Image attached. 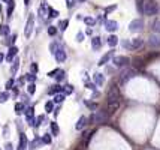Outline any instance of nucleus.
<instances>
[{"mask_svg": "<svg viewBox=\"0 0 160 150\" xmlns=\"http://www.w3.org/2000/svg\"><path fill=\"white\" fill-rule=\"evenodd\" d=\"M141 11L145 15L151 17V15H156L159 12V6H157V3L154 2V0H144V3L141 6Z\"/></svg>", "mask_w": 160, "mask_h": 150, "instance_id": "1", "label": "nucleus"}, {"mask_svg": "<svg viewBox=\"0 0 160 150\" xmlns=\"http://www.w3.org/2000/svg\"><path fill=\"white\" fill-rule=\"evenodd\" d=\"M118 107H120V101H117V99H109V101L106 102V114L112 116L118 110Z\"/></svg>", "mask_w": 160, "mask_h": 150, "instance_id": "2", "label": "nucleus"}, {"mask_svg": "<svg viewBox=\"0 0 160 150\" xmlns=\"http://www.w3.org/2000/svg\"><path fill=\"white\" fill-rule=\"evenodd\" d=\"M33 27H35V15L30 14V17H29V20H27V24H25V29H24V36H25V38H30V36H32Z\"/></svg>", "mask_w": 160, "mask_h": 150, "instance_id": "3", "label": "nucleus"}, {"mask_svg": "<svg viewBox=\"0 0 160 150\" xmlns=\"http://www.w3.org/2000/svg\"><path fill=\"white\" fill-rule=\"evenodd\" d=\"M142 27H144V21H142L141 18L133 20V21L129 24V30H130V32H139Z\"/></svg>", "mask_w": 160, "mask_h": 150, "instance_id": "4", "label": "nucleus"}, {"mask_svg": "<svg viewBox=\"0 0 160 150\" xmlns=\"http://www.w3.org/2000/svg\"><path fill=\"white\" fill-rule=\"evenodd\" d=\"M112 63L115 65V66H126L127 63H129V59L126 57V56H115L114 59H112Z\"/></svg>", "mask_w": 160, "mask_h": 150, "instance_id": "5", "label": "nucleus"}, {"mask_svg": "<svg viewBox=\"0 0 160 150\" xmlns=\"http://www.w3.org/2000/svg\"><path fill=\"white\" fill-rule=\"evenodd\" d=\"M54 56H56V60L59 62V63H63V62L66 60V57H68V54H66V50L61 48V47L54 53Z\"/></svg>", "mask_w": 160, "mask_h": 150, "instance_id": "6", "label": "nucleus"}, {"mask_svg": "<svg viewBox=\"0 0 160 150\" xmlns=\"http://www.w3.org/2000/svg\"><path fill=\"white\" fill-rule=\"evenodd\" d=\"M148 45L151 48H159L160 47V35H151L150 36V39H148Z\"/></svg>", "mask_w": 160, "mask_h": 150, "instance_id": "7", "label": "nucleus"}, {"mask_svg": "<svg viewBox=\"0 0 160 150\" xmlns=\"http://www.w3.org/2000/svg\"><path fill=\"white\" fill-rule=\"evenodd\" d=\"M109 99H117L120 101V92H118V87L117 86H112L109 89V93H108V101Z\"/></svg>", "mask_w": 160, "mask_h": 150, "instance_id": "8", "label": "nucleus"}, {"mask_svg": "<svg viewBox=\"0 0 160 150\" xmlns=\"http://www.w3.org/2000/svg\"><path fill=\"white\" fill-rule=\"evenodd\" d=\"M136 75V71H133V69H129L126 71L124 74H121V83H127L130 78H133Z\"/></svg>", "mask_w": 160, "mask_h": 150, "instance_id": "9", "label": "nucleus"}, {"mask_svg": "<svg viewBox=\"0 0 160 150\" xmlns=\"http://www.w3.org/2000/svg\"><path fill=\"white\" fill-rule=\"evenodd\" d=\"M18 54V48L17 47H14V45H12L11 48H9V51H8V54H6V62H12V60H14V57Z\"/></svg>", "mask_w": 160, "mask_h": 150, "instance_id": "10", "label": "nucleus"}, {"mask_svg": "<svg viewBox=\"0 0 160 150\" xmlns=\"http://www.w3.org/2000/svg\"><path fill=\"white\" fill-rule=\"evenodd\" d=\"M105 27H106V30H108V32H115L118 29V23L114 21V20H109V21L105 23Z\"/></svg>", "mask_w": 160, "mask_h": 150, "instance_id": "11", "label": "nucleus"}, {"mask_svg": "<svg viewBox=\"0 0 160 150\" xmlns=\"http://www.w3.org/2000/svg\"><path fill=\"white\" fill-rule=\"evenodd\" d=\"M142 45H144V41L141 39V38H133L132 42H130V48H132V50H138V48H141Z\"/></svg>", "mask_w": 160, "mask_h": 150, "instance_id": "12", "label": "nucleus"}, {"mask_svg": "<svg viewBox=\"0 0 160 150\" xmlns=\"http://www.w3.org/2000/svg\"><path fill=\"white\" fill-rule=\"evenodd\" d=\"M112 57H114V50H111V51H108V53H106V54H105V56H103V57L99 60V65L102 66V65H105V63H108V62H109Z\"/></svg>", "mask_w": 160, "mask_h": 150, "instance_id": "13", "label": "nucleus"}, {"mask_svg": "<svg viewBox=\"0 0 160 150\" xmlns=\"http://www.w3.org/2000/svg\"><path fill=\"white\" fill-rule=\"evenodd\" d=\"M85 125H87V117L85 116H81V117H79V120H78V123L75 125V128H76V131H81V129L85 128Z\"/></svg>", "mask_w": 160, "mask_h": 150, "instance_id": "14", "label": "nucleus"}, {"mask_svg": "<svg viewBox=\"0 0 160 150\" xmlns=\"http://www.w3.org/2000/svg\"><path fill=\"white\" fill-rule=\"evenodd\" d=\"M18 150H27V138H25V135H24V134H21V135H20Z\"/></svg>", "mask_w": 160, "mask_h": 150, "instance_id": "15", "label": "nucleus"}, {"mask_svg": "<svg viewBox=\"0 0 160 150\" xmlns=\"http://www.w3.org/2000/svg\"><path fill=\"white\" fill-rule=\"evenodd\" d=\"M91 47H93V50H99L102 47V39H100L99 36H94L91 39Z\"/></svg>", "mask_w": 160, "mask_h": 150, "instance_id": "16", "label": "nucleus"}, {"mask_svg": "<svg viewBox=\"0 0 160 150\" xmlns=\"http://www.w3.org/2000/svg\"><path fill=\"white\" fill-rule=\"evenodd\" d=\"M47 9H48V6H47V2H45V0H44V2H42V5L41 6H39V17H47Z\"/></svg>", "mask_w": 160, "mask_h": 150, "instance_id": "17", "label": "nucleus"}, {"mask_svg": "<svg viewBox=\"0 0 160 150\" xmlns=\"http://www.w3.org/2000/svg\"><path fill=\"white\" fill-rule=\"evenodd\" d=\"M94 83L97 84V86H102L103 83H105V77H103V74H94Z\"/></svg>", "mask_w": 160, "mask_h": 150, "instance_id": "18", "label": "nucleus"}, {"mask_svg": "<svg viewBox=\"0 0 160 150\" xmlns=\"http://www.w3.org/2000/svg\"><path fill=\"white\" fill-rule=\"evenodd\" d=\"M151 29H153V32L154 33H160V18H157V20H154L153 21V24H151Z\"/></svg>", "mask_w": 160, "mask_h": 150, "instance_id": "19", "label": "nucleus"}, {"mask_svg": "<svg viewBox=\"0 0 160 150\" xmlns=\"http://www.w3.org/2000/svg\"><path fill=\"white\" fill-rule=\"evenodd\" d=\"M64 99H66L64 93H57V95H54V101H52V102H54V104H61Z\"/></svg>", "mask_w": 160, "mask_h": 150, "instance_id": "20", "label": "nucleus"}, {"mask_svg": "<svg viewBox=\"0 0 160 150\" xmlns=\"http://www.w3.org/2000/svg\"><path fill=\"white\" fill-rule=\"evenodd\" d=\"M12 63H14V65H12V68H11V72H12V74H17V71H18V68H20V59H18V57L14 59V60H12Z\"/></svg>", "mask_w": 160, "mask_h": 150, "instance_id": "21", "label": "nucleus"}, {"mask_svg": "<svg viewBox=\"0 0 160 150\" xmlns=\"http://www.w3.org/2000/svg\"><path fill=\"white\" fill-rule=\"evenodd\" d=\"M106 119H108V114H102V112H97L93 120H94L96 123H100V122H103V120H106Z\"/></svg>", "mask_w": 160, "mask_h": 150, "instance_id": "22", "label": "nucleus"}, {"mask_svg": "<svg viewBox=\"0 0 160 150\" xmlns=\"http://www.w3.org/2000/svg\"><path fill=\"white\" fill-rule=\"evenodd\" d=\"M61 90H63V89H61V86L56 84V86H52L51 89L48 90V93H49V95H57V93H59V92H61Z\"/></svg>", "mask_w": 160, "mask_h": 150, "instance_id": "23", "label": "nucleus"}, {"mask_svg": "<svg viewBox=\"0 0 160 150\" xmlns=\"http://www.w3.org/2000/svg\"><path fill=\"white\" fill-rule=\"evenodd\" d=\"M118 44V38L115 36V35H111L109 38H108V45L109 47H115Z\"/></svg>", "mask_w": 160, "mask_h": 150, "instance_id": "24", "label": "nucleus"}, {"mask_svg": "<svg viewBox=\"0 0 160 150\" xmlns=\"http://www.w3.org/2000/svg\"><path fill=\"white\" fill-rule=\"evenodd\" d=\"M14 8H15V2H14V0H8V17L12 15V12H14Z\"/></svg>", "mask_w": 160, "mask_h": 150, "instance_id": "25", "label": "nucleus"}, {"mask_svg": "<svg viewBox=\"0 0 160 150\" xmlns=\"http://www.w3.org/2000/svg\"><path fill=\"white\" fill-rule=\"evenodd\" d=\"M54 78H56L59 83H60V81H63V80L66 78V72H64V71H61V69H59V72L56 74V77H54Z\"/></svg>", "mask_w": 160, "mask_h": 150, "instance_id": "26", "label": "nucleus"}, {"mask_svg": "<svg viewBox=\"0 0 160 150\" xmlns=\"http://www.w3.org/2000/svg\"><path fill=\"white\" fill-rule=\"evenodd\" d=\"M48 18H57L59 17V11H56V9H52V8H48V15H47Z\"/></svg>", "mask_w": 160, "mask_h": 150, "instance_id": "27", "label": "nucleus"}, {"mask_svg": "<svg viewBox=\"0 0 160 150\" xmlns=\"http://www.w3.org/2000/svg\"><path fill=\"white\" fill-rule=\"evenodd\" d=\"M84 23L87 24L88 27H91V26H94V24H96V20L93 18V17H85L84 18Z\"/></svg>", "mask_w": 160, "mask_h": 150, "instance_id": "28", "label": "nucleus"}, {"mask_svg": "<svg viewBox=\"0 0 160 150\" xmlns=\"http://www.w3.org/2000/svg\"><path fill=\"white\" fill-rule=\"evenodd\" d=\"M41 144H42V140H41V138H36V140H33V141L30 143V149L35 150V149H37V146H41Z\"/></svg>", "mask_w": 160, "mask_h": 150, "instance_id": "29", "label": "nucleus"}, {"mask_svg": "<svg viewBox=\"0 0 160 150\" xmlns=\"http://www.w3.org/2000/svg\"><path fill=\"white\" fill-rule=\"evenodd\" d=\"M15 112H17V114H23V112H24V104L17 102L15 104Z\"/></svg>", "mask_w": 160, "mask_h": 150, "instance_id": "30", "label": "nucleus"}, {"mask_svg": "<svg viewBox=\"0 0 160 150\" xmlns=\"http://www.w3.org/2000/svg\"><path fill=\"white\" fill-rule=\"evenodd\" d=\"M93 134H94V131H93V132H90V134H85V137H84V141H82L84 147H87V146H88V143H90V140H91Z\"/></svg>", "mask_w": 160, "mask_h": 150, "instance_id": "31", "label": "nucleus"}, {"mask_svg": "<svg viewBox=\"0 0 160 150\" xmlns=\"http://www.w3.org/2000/svg\"><path fill=\"white\" fill-rule=\"evenodd\" d=\"M0 35H3V36L9 35V26H8V24H3V26L0 27Z\"/></svg>", "mask_w": 160, "mask_h": 150, "instance_id": "32", "label": "nucleus"}, {"mask_svg": "<svg viewBox=\"0 0 160 150\" xmlns=\"http://www.w3.org/2000/svg\"><path fill=\"white\" fill-rule=\"evenodd\" d=\"M8 99H9V93L8 92H2V93H0V104H5Z\"/></svg>", "mask_w": 160, "mask_h": 150, "instance_id": "33", "label": "nucleus"}, {"mask_svg": "<svg viewBox=\"0 0 160 150\" xmlns=\"http://www.w3.org/2000/svg\"><path fill=\"white\" fill-rule=\"evenodd\" d=\"M52 110H54V102H52V101L47 102V104H45V111H47V112H52Z\"/></svg>", "mask_w": 160, "mask_h": 150, "instance_id": "34", "label": "nucleus"}, {"mask_svg": "<svg viewBox=\"0 0 160 150\" xmlns=\"http://www.w3.org/2000/svg\"><path fill=\"white\" fill-rule=\"evenodd\" d=\"M51 131H52V134H54V135H59V132H60V129H59V125L52 122V123H51Z\"/></svg>", "mask_w": 160, "mask_h": 150, "instance_id": "35", "label": "nucleus"}, {"mask_svg": "<svg viewBox=\"0 0 160 150\" xmlns=\"http://www.w3.org/2000/svg\"><path fill=\"white\" fill-rule=\"evenodd\" d=\"M72 92H73V86H70V84L64 86V89H63V93H64V95H70Z\"/></svg>", "mask_w": 160, "mask_h": 150, "instance_id": "36", "label": "nucleus"}, {"mask_svg": "<svg viewBox=\"0 0 160 150\" xmlns=\"http://www.w3.org/2000/svg\"><path fill=\"white\" fill-rule=\"evenodd\" d=\"M36 92V86H35V83H30L29 86H27V93L29 95H33Z\"/></svg>", "mask_w": 160, "mask_h": 150, "instance_id": "37", "label": "nucleus"}, {"mask_svg": "<svg viewBox=\"0 0 160 150\" xmlns=\"http://www.w3.org/2000/svg\"><path fill=\"white\" fill-rule=\"evenodd\" d=\"M68 26H69V20H63V21H60V24H59V27H60L61 30H66V29H68Z\"/></svg>", "mask_w": 160, "mask_h": 150, "instance_id": "38", "label": "nucleus"}, {"mask_svg": "<svg viewBox=\"0 0 160 150\" xmlns=\"http://www.w3.org/2000/svg\"><path fill=\"white\" fill-rule=\"evenodd\" d=\"M25 80H27L29 83H35V80H36V75H35L33 72H30V74H27V75H25Z\"/></svg>", "mask_w": 160, "mask_h": 150, "instance_id": "39", "label": "nucleus"}, {"mask_svg": "<svg viewBox=\"0 0 160 150\" xmlns=\"http://www.w3.org/2000/svg\"><path fill=\"white\" fill-rule=\"evenodd\" d=\"M48 35H49V36H56V35H57V27L49 26V27H48Z\"/></svg>", "mask_w": 160, "mask_h": 150, "instance_id": "40", "label": "nucleus"}, {"mask_svg": "<svg viewBox=\"0 0 160 150\" xmlns=\"http://www.w3.org/2000/svg\"><path fill=\"white\" fill-rule=\"evenodd\" d=\"M45 120V117L44 116H41V117H37V119H35V125H33V126H41V125H42V122Z\"/></svg>", "mask_w": 160, "mask_h": 150, "instance_id": "41", "label": "nucleus"}, {"mask_svg": "<svg viewBox=\"0 0 160 150\" xmlns=\"http://www.w3.org/2000/svg\"><path fill=\"white\" fill-rule=\"evenodd\" d=\"M41 140H42V143H45V144H49V143H51V135H49V134H45Z\"/></svg>", "mask_w": 160, "mask_h": 150, "instance_id": "42", "label": "nucleus"}, {"mask_svg": "<svg viewBox=\"0 0 160 150\" xmlns=\"http://www.w3.org/2000/svg\"><path fill=\"white\" fill-rule=\"evenodd\" d=\"M59 48H60V45H59V44H51V45H49V50H51V53H52V54H54Z\"/></svg>", "mask_w": 160, "mask_h": 150, "instance_id": "43", "label": "nucleus"}, {"mask_svg": "<svg viewBox=\"0 0 160 150\" xmlns=\"http://www.w3.org/2000/svg\"><path fill=\"white\" fill-rule=\"evenodd\" d=\"M15 39H17V36H15V35H12L11 38H8V41H5V44H8V45H11L12 42H15Z\"/></svg>", "mask_w": 160, "mask_h": 150, "instance_id": "44", "label": "nucleus"}, {"mask_svg": "<svg viewBox=\"0 0 160 150\" xmlns=\"http://www.w3.org/2000/svg\"><path fill=\"white\" fill-rule=\"evenodd\" d=\"M12 86H14V78L8 80V83H6V90H11V89H12Z\"/></svg>", "mask_w": 160, "mask_h": 150, "instance_id": "45", "label": "nucleus"}, {"mask_svg": "<svg viewBox=\"0 0 160 150\" xmlns=\"http://www.w3.org/2000/svg\"><path fill=\"white\" fill-rule=\"evenodd\" d=\"M76 41H78V42H82V41H84V33H82V32H78V35H76Z\"/></svg>", "mask_w": 160, "mask_h": 150, "instance_id": "46", "label": "nucleus"}, {"mask_svg": "<svg viewBox=\"0 0 160 150\" xmlns=\"http://www.w3.org/2000/svg\"><path fill=\"white\" fill-rule=\"evenodd\" d=\"M85 87H87V89L88 90H96V87H94V83H85Z\"/></svg>", "mask_w": 160, "mask_h": 150, "instance_id": "47", "label": "nucleus"}, {"mask_svg": "<svg viewBox=\"0 0 160 150\" xmlns=\"http://www.w3.org/2000/svg\"><path fill=\"white\" fill-rule=\"evenodd\" d=\"M87 107H88L90 110H96V108H97V104H93V102H87Z\"/></svg>", "mask_w": 160, "mask_h": 150, "instance_id": "48", "label": "nucleus"}, {"mask_svg": "<svg viewBox=\"0 0 160 150\" xmlns=\"http://www.w3.org/2000/svg\"><path fill=\"white\" fill-rule=\"evenodd\" d=\"M59 72V69H54V71H51L49 74H48V77H51V78H54L56 77V74Z\"/></svg>", "mask_w": 160, "mask_h": 150, "instance_id": "49", "label": "nucleus"}, {"mask_svg": "<svg viewBox=\"0 0 160 150\" xmlns=\"http://www.w3.org/2000/svg\"><path fill=\"white\" fill-rule=\"evenodd\" d=\"M97 20H99L100 23H102V21H105V23H106V14H105V15H99V18H97Z\"/></svg>", "mask_w": 160, "mask_h": 150, "instance_id": "50", "label": "nucleus"}, {"mask_svg": "<svg viewBox=\"0 0 160 150\" xmlns=\"http://www.w3.org/2000/svg\"><path fill=\"white\" fill-rule=\"evenodd\" d=\"M32 71H33V74L37 72V65L36 63H32Z\"/></svg>", "mask_w": 160, "mask_h": 150, "instance_id": "51", "label": "nucleus"}, {"mask_svg": "<svg viewBox=\"0 0 160 150\" xmlns=\"http://www.w3.org/2000/svg\"><path fill=\"white\" fill-rule=\"evenodd\" d=\"M117 9V6L114 5V6H109V8H106V12H111V11H115Z\"/></svg>", "mask_w": 160, "mask_h": 150, "instance_id": "52", "label": "nucleus"}, {"mask_svg": "<svg viewBox=\"0 0 160 150\" xmlns=\"http://www.w3.org/2000/svg\"><path fill=\"white\" fill-rule=\"evenodd\" d=\"M123 47H124V48H130V42L124 41V42H123Z\"/></svg>", "mask_w": 160, "mask_h": 150, "instance_id": "53", "label": "nucleus"}, {"mask_svg": "<svg viewBox=\"0 0 160 150\" xmlns=\"http://www.w3.org/2000/svg\"><path fill=\"white\" fill-rule=\"evenodd\" d=\"M6 150H14V149H12V144H11V143L6 144Z\"/></svg>", "mask_w": 160, "mask_h": 150, "instance_id": "54", "label": "nucleus"}, {"mask_svg": "<svg viewBox=\"0 0 160 150\" xmlns=\"http://www.w3.org/2000/svg\"><path fill=\"white\" fill-rule=\"evenodd\" d=\"M91 33H93V30H91V29H90V27H88V29H87V30H85V35H91Z\"/></svg>", "mask_w": 160, "mask_h": 150, "instance_id": "55", "label": "nucleus"}, {"mask_svg": "<svg viewBox=\"0 0 160 150\" xmlns=\"http://www.w3.org/2000/svg\"><path fill=\"white\" fill-rule=\"evenodd\" d=\"M3 60H5V56H3L2 53H0V63H3Z\"/></svg>", "mask_w": 160, "mask_h": 150, "instance_id": "56", "label": "nucleus"}, {"mask_svg": "<svg viewBox=\"0 0 160 150\" xmlns=\"http://www.w3.org/2000/svg\"><path fill=\"white\" fill-rule=\"evenodd\" d=\"M24 5H25V6H29V5H30V0H24Z\"/></svg>", "mask_w": 160, "mask_h": 150, "instance_id": "57", "label": "nucleus"}, {"mask_svg": "<svg viewBox=\"0 0 160 150\" xmlns=\"http://www.w3.org/2000/svg\"><path fill=\"white\" fill-rule=\"evenodd\" d=\"M79 2H85V0H79Z\"/></svg>", "mask_w": 160, "mask_h": 150, "instance_id": "58", "label": "nucleus"}, {"mask_svg": "<svg viewBox=\"0 0 160 150\" xmlns=\"http://www.w3.org/2000/svg\"><path fill=\"white\" fill-rule=\"evenodd\" d=\"M3 2H8V0H3Z\"/></svg>", "mask_w": 160, "mask_h": 150, "instance_id": "59", "label": "nucleus"}, {"mask_svg": "<svg viewBox=\"0 0 160 150\" xmlns=\"http://www.w3.org/2000/svg\"><path fill=\"white\" fill-rule=\"evenodd\" d=\"M75 150H79V149H75Z\"/></svg>", "mask_w": 160, "mask_h": 150, "instance_id": "60", "label": "nucleus"}]
</instances>
